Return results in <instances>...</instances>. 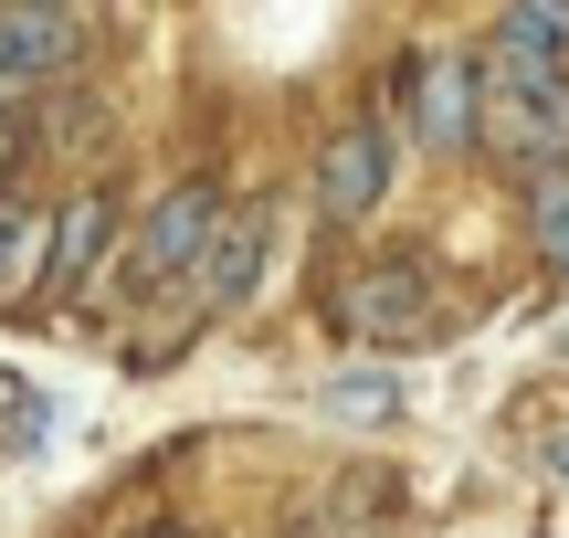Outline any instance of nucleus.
<instances>
[{
  "label": "nucleus",
  "mask_w": 569,
  "mask_h": 538,
  "mask_svg": "<svg viewBox=\"0 0 569 538\" xmlns=\"http://www.w3.org/2000/svg\"><path fill=\"white\" fill-rule=\"evenodd\" d=\"M475 148L496 159H569V84L559 74H475Z\"/></svg>",
  "instance_id": "f257e3e1"
},
{
  "label": "nucleus",
  "mask_w": 569,
  "mask_h": 538,
  "mask_svg": "<svg viewBox=\"0 0 569 538\" xmlns=\"http://www.w3.org/2000/svg\"><path fill=\"white\" fill-rule=\"evenodd\" d=\"M338 317H348L359 349H432V338H443V296H432L422 265H369V275H348Z\"/></svg>",
  "instance_id": "f03ea898"
},
{
  "label": "nucleus",
  "mask_w": 569,
  "mask_h": 538,
  "mask_svg": "<svg viewBox=\"0 0 569 538\" xmlns=\"http://www.w3.org/2000/svg\"><path fill=\"white\" fill-rule=\"evenodd\" d=\"M401 106H411V138H422L432 159H465L475 148V63L411 53L401 63Z\"/></svg>",
  "instance_id": "7ed1b4c3"
},
{
  "label": "nucleus",
  "mask_w": 569,
  "mask_h": 538,
  "mask_svg": "<svg viewBox=\"0 0 569 538\" xmlns=\"http://www.w3.org/2000/svg\"><path fill=\"white\" fill-rule=\"evenodd\" d=\"M211 232H222V201L211 190H169L159 211L138 222V286H169V275H201Z\"/></svg>",
  "instance_id": "20e7f679"
},
{
  "label": "nucleus",
  "mask_w": 569,
  "mask_h": 538,
  "mask_svg": "<svg viewBox=\"0 0 569 538\" xmlns=\"http://www.w3.org/2000/svg\"><path fill=\"white\" fill-rule=\"evenodd\" d=\"M380 190H390V127H338L327 138V159H317V201H327V222H359V211H380Z\"/></svg>",
  "instance_id": "39448f33"
},
{
  "label": "nucleus",
  "mask_w": 569,
  "mask_h": 538,
  "mask_svg": "<svg viewBox=\"0 0 569 538\" xmlns=\"http://www.w3.org/2000/svg\"><path fill=\"white\" fill-rule=\"evenodd\" d=\"M106 243H117V201H106V190H74V201L53 211V232H42V286L32 296H74Z\"/></svg>",
  "instance_id": "423d86ee"
},
{
  "label": "nucleus",
  "mask_w": 569,
  "mask_h": 538,
  "mask_svg": "<svg viewBox=\"0 0 569 538\" xmlns=\"http://www.w3.org/2000/svg\"><path fill=\"white\" fill-rule=\"evenodd\" d=\"M84 42L74 11H0V106L32 96L42 74H63V53Z\"/></svg>",
  "instance_id": "0eeeda50"
},
{
  "label": "nucleus",
  "mask_w": 569,
  "mask_h": 538,
  "mask_svg": "<svg viewBox=\"0 0 569 538\" xmlns=\"http://www.w3.org/2000/svg\"><path fill=\"white\" fill-rule=\"evenodd\" d=\"M264 243H274V211H222V232H211V253H201V296L211 307H243L253 296Z\"/></svg>",
  "instance_id": "6e6552de"
},
{
  "label": "nucleus",
  "mask_w": 569,
  "mask_h": 538,
  "mask_svg": "<svg viewBox=\"0 0 569 538\" xmlns=\"http://www.w3.org/2000/svg\"><path fill=\"white\" fill-rule=\"evenodd\" d=\"M317 412H327V422H390V412H401V370H390V359L327 370V380H317Z\"/></svg>",
  "instance_id": "1a4fd4ad"
},
{
  "label": "nucleus",
  "mask_w": 569,
  "mask_h": 538,
  "mask_svg": "<svg viewBox=\"0 0 569 538\" xmlns=\"http://www.w3.org/2000/svg\"><path fill=\"white\" fill-rule=\"evenodd\" d=\"M559 42H569V11H507V21H496L486 74H549V63H559Z\"/></svg>",
  "instance_id": "9d476101"
},
{
  "label": "nucleus",
  "mask_w": 569,
  "mask_h": 538,
  "mask_svg": "<svg viewBox=\"0 0 569 538\" xmlns=\"http://www.w3.org/2000/svg\"><path fill=\"white\" fill-rule=\"evenodd\" d=\"M528 243H538V265L569 275V159H549L528 180Z\"/></svg>",
  "instance_id": "9b49d317"
},
{
  "label": "nucleus",
  "mask_w": 569,
  "mask_h": 538,
  "mask_svg": "<svg viewBox=\"0 0 569 538\" xmlns=\"http://www.w3.org/2000/svg\"><path fill=\"white\" fill-rule=\"evenodd\" d=\"M42 232H53V211H32V201H0V296L42 286Z\"/></svg>",
  "instance_id": "f8f14e48"
},
{
  "label": "nucleus",
  "mask_w": 569,
  "mask_h": 538,
  "mask_svg": "<svg viewBox=\"0 0 569 538\" xmlns=\"http://www.w3.org/2000/svg\"><path fill=\"white\" fill-rule=\"evenodd\" d=\"M42 434H53V401L21 391V401H11V444H42Z\"/></svg>",
  "instance_id": "ddd939ff"
},
{
  "label": "nucleus",
  "mask_w": 569,
  "mask_h": 538,
  "mask_svg": "<svg viewBox=\"0 0 569 538\" xmlns=\"http://www.w3.org/2000/svg\"><path fill=\"white\" fill-rule=\"evenodd\" d=\"M549 465H559V476H569V434H559V444H549Z\"/></svg>",
  "instance_id": "4468645a"
},
{
  "label": "nucleus",
  "mask_w": 569,
  "mask_h": 538,
  "mask_svg": "<svg viewBox=\"0 0 569 538\" xmlns=\"http://www.w3.org/2000/svg\"><path fill=\"white\" fill-rule=\"evenodd\" d=\"M138 538H190V528H138Z\"/></svg>",
  "instance_id": "2eb2a0df"
}]
</instances>
